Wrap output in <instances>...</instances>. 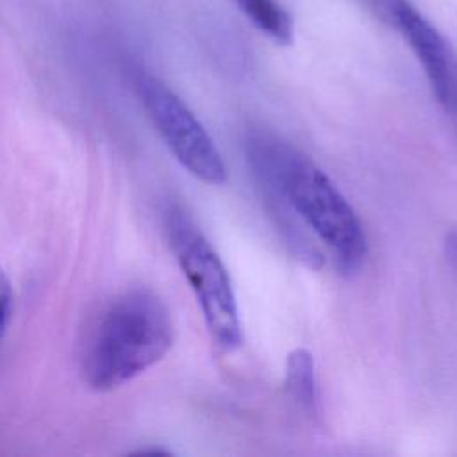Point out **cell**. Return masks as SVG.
Returning a JSON list of instances; mask_svg holds the SVG:
<instances>
[{
	"instance_id": "1",
	"label": "cell",
	"mask_w": 457,
	"mask_h": 457,
	"mask_svg": "<svg viewBox=\"0 0 457 457\" xmlns=\"http://www.w3.org/2000/svg\"><path fill=\"white\" fill-rule=\"evenodd\" d=\"M248 162L273 204V214L295 216L327 246L343 275L361 270L368 253L362 223L328 175L307 155L268 134L246 141Z\"/></svg>"
},
{
	"instance_id": "2",
	"label": "cell",
	"mask_w": 457,
	"mask_h": 457,
	"mask_svg": "<svg viewBox=\"0 0 457 457\" xmlns=\"http://www.w3.org/2000/svg\"><path fill=\"white\" fill-rule=\"evenodd\" d=\"M173 345L166 303L150 289L114 296L91 323L82 345V373L95 391H112L154 364Z\"/></svg>"
},
{
	"instance_id": "3",
	"label": "cell",
	"mask_w": 457,
	"mask_h": 457,
	"mask_svg": "<svg viewBox=\"0 0 457 457\" xmlns=\"http://www.w3.org/2000/svg\"><path fill=\"white\" fill-rule=\"evenodd\" d=\"M164 225L214 346L220 352L237 350L243 343L241 321L232 282L220 255L182 207L171 205L164 214Z\"/></svg>"
},
{
	"instance_id": "4",
	"label": "cell",
	"mask_w": 457,
	"mask_h": 457,
	"mask_svg": "<svg viewBox=\"0 0 457 457\" xmlns=\"http://www.w3.org/2000/svg\"><path fill=\"white\" fill-rule=\"evenodd\" d=\"M137 87L150 120L175 159L204 184H223L227 180L223 157L193 111L152 75H141Z\"/></svg>"
},
{
	"instance_id": "5",
	"label": "cell",
	"mask_w": 457,
	"mask_h": 457,
	"mask_svg": "<svg viewBox=\"0 0 457 457\" xmlns=\"http://www.w3.org/2000/svg\"><path fill=\"white\" fill-rule=\"evenodd\" d=\"M389 9L395 25L421 62L436 96L450 107L457 100V68L445 39L407 0H393Z\"/></svg>"
},
{
	"instance_id": "6",
	"label": "cell",
	"mask_w": 457,
	"mask_h": 457,
	"mask_svg": "<svg viewBox=\"0 0 457 457\" xmlns=\"http://www.w3.org/2000/svg\"><path fill=\"white\" fill-rule=\"evenodd\" d=\"M286 389L295 403L307 414H316V377L314 361L309 350L295 348L286 361Z\"/></svg>"
},
{
	"instance_id": "7",
	"label": "cell",
	"mask_w": 457,
	"mask_h": 457,
	"mask_svg": "<svg viewBox=\"0 0 457 457\" xmlns=\"http://www.w3.org/2000/svg\"><path fill=\"white\" fill-rule=\"evenodd\" d=\"M246 18L280 45L293 39V20L277 0H236Z\"/></svg>"
},
{
	"instance_id": "8",
	"label": "cell",
	"mask_w": 457,
	"mask_h": 457,
	"mask_svg": "<svg viewBox=\"0 0 457 457\" xmlns=\"http://www.w3.org/2000/svg\"><path fill=\"white\" fill-rule=\"evenodd\" d=\"M12 311V287L7 275L0 270V336L4 334Z\"/></svg>"
},
{
	"instance_id": "9",
	"label": "cell",
	"mask_w": 457,
	"mask_h": 457,
	"mask_svg": "<svg viewBox=\"0 0 457 457\" xmlns=\"http://www.w3.org/2000/svg\"><path fill=\"white\" fill-rule=\"evenodd\" d=\"M445 248H446V257H448L450 264L457 271V230L448 232L446 241H445Z\"/></svg>"
},
{
	"instance_id": "10",
	"label": "cell",
	"mask_w": 457,
	"mask_h": 457,
	"mask_svg": "<svg viewBox=\"0 0 457 457\" xmlns=\"http://www.w3.org/2000/svg\"><path fill=\"white\" fill-rule=\"evenodd\" d=\"M448 109H452V111L457 114V100H455V102H453V104H452Z\"/></svg>"
}]
</instances>
